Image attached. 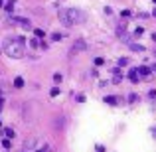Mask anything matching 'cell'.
<instances>
[{"instance_id":"8","label":"cell","mask_w":156,"mask_h":152,"mask_svg":"<svg viewBox=\"0 0 156 152\" xmlns=\"http://www.w3.org/2000/svg\"><path fill=\"white\" fill-rule=\"evenodd\" d=\"M130 50L133 51H144V46H140V44H130Z\"/></svg>"},{"instance_id":"23","label":"cell","mask_w":156,"mask_h":152,"mask_svg":"<svg viewBox=\"0 0 156 152\" xmlns=\"http://www.w3.org/2000/svg\"><path fill=\"white\" fill-rule=\"evenodd\" d=\"M38 152H48V150H46V148H44V150H38Z\"/></svg>"},{"instance_id":"12","label":"cell","mask_w":156,"mask_h":152,"mask_svg":"<svg viewBox=\"0 0 156 152\" xmlns=\"http://www.w3.org/2000/svg\"><path fill=\"white\" fill-rule=\"evenodd\" d=\"M2 133L6 134V138H14V130H12V129H4Z\"/></svg>"},{"instance_id":"16","label":"cell","mask_w":156,"mask_h":152,"mask_svg":"<svg viewBox=\"0 0 156 152\" xmlns=\"http://www.w3.org/2000/svg\"><path fill=\"white\" fill-rule=\"evenodd\" d=\"M129 63V59H126V57H122V59H119V65H126Z\"/></svg>"},{"instance_id":"2","label":"cell","mask_w":156,"mask_h":152,"mask_svg":"<svg viewBox=\"0 0 156 152\" xmlns=\"http://www.w3.org/2000/svg\"><path fill=\"white\" fill-rule=\"evenodd\" d=\"M4 53L12 59H20L26 53V48H24V38H10L4 42Z\"/></svg>"},{"instance_id":"11","label":"cell","mask_w":156,"mask_h":152,"mask_svg":"<svg viewBox=\"0 0 156 152\" xmlns=\"http://www.w3.org/2000/svg\"><path fill=\"white\" fill-rule=\"evenodd\" d=\"M14 4H16V0H8V2H6V10L12 12V10H14Z\"/></svg>"},{"instance_id":"13","label":"cell","mask_w":156,"mask_h":152,"mask_svg":"<svg viewBox=\"0 0 156 152\" xmlns=\"http://www.w3.org/2000/svg\"><path fill=\"white\" fill-rule=\"evenodd\" d=\"M129 101L130 103H136L138 101V95H136V93H130V95H129Z\"/></svg>"},{"instance_id":"21","label":"cell","mask_w":156,"mask_h":152,"mask_svg":"<svg viewBox=\"0 0 156 152\" xmlns=\"http://www.w3.org/2000/svg\"><path fill=\"white\" fill-rule=\"evenodd\" d=\"M2 107H4V99H0V111H2Z\"/></svg>"},{"instance_id":"7","label":"cell","mask_w":156,"mask_h":152,"mask_svg":"<svg viewBox=\"0 0 156 152\" xmlns=\"http://www.w3.org/2000/svg\"><path fill=\"white\" fill-rule=\"evenodd\" d=\"M119 101H121L119 97H105V103H109V105H117Z\"/></svg>"},{"instance_id":"10","label":"cell","mask_w":156,"mask_h":152,"mask_svg":"<svg viewBox=\"0 0 156 152\" xmlns=\"http://www.w3.org/2000/svg\"><path fill=\"white\" fill-rule=\"evenodd\" d=\"M14 87H24V79H22V77H16V79H14Z\"/></svg>"},{"instance_id":"1","label":"cell","mask_w":156,"mask_h":152,"mask_svg":"<svg viewBox=\"0 0 156 152\" xmlns=\"http://www.w3.org/2000/svg\"><path fill=\"white\" fill-rule=\"evenodd\" d=\"M57 16L63 26H75V24H83L87 20V14L79 8H63V10H59Z\"/></svg>"},{"instance_id":"15","label":"cell","mask_w":156,"mask_h":152,"mask_svg":"<svg viewBox=\"0 0 156 152\" xmlns=\"http://www.w3.org/2000/svg\"><path fill=\"white\" fill-rule=\"evenodd\" d=\"M148 97H150V99H156V91H154V89H150V91H148Z\"/></svg>"},{"instance_id":"14","label":"cell","mask_w":156,"mask_h":152,"mask_svg":"<svg viewBox=\"0 0 156 152\" xmlns=\"http://www.w3.org/2000/svg\"><path fill=\"white\" fill-rule=\"evenodd\" d=\"M50 95H51V97H55V95H59V89H57V87H53V89H51V91H50Z\"/></svg>"},{"instance_id":"4","label":"cell","mask_w":156,"mask_h":152,"mask_svg":"<svg viewBox=\"0 0 156 152\" xmlns=\"http://www.w3.org/2000/svg\"><path fill=\"white\" fill-rule=\"evenodd\" d=\"M12 22H14V24H20L24 30H30V28H32L30 20H26V18H12Z\"/></svg>"},{"instance_id":"18","label":"cell","mask_w":156,"mask_h":152,"mask_svg":"<svg viewBox=\"0 0 156 152\" xmlns=\"http://www.w3.org/2000/svg\"><path fill=\"white\" fill-rule=\"evenodd\" d=\"M36 36H38V38H44V30H40V28H38V30H36Z\"/></svg>"},{"instance_id":"20","label":"cell","mask_w":156,"mask_h":152,"mask_svg":"<svg viewBox=\"0 0 156 152\" xmlns=\"http://www.w3.org/2000/svg\"><path fill=\"white\" fill-rule=\"evenodd\" d=\"M53 79H55V83H59V81H61V75H59V73H55V75H53Z\"/></svg>"},{"instance_id":"17","label":"cell","mask_w":156,"mask_h":152,"mask_svg":"<svg viewBox=\"0 0 156 152\" xmlns=\"http://www.w3.org/2000/svg\"><path fill=\"white\" fill-rule=\"evenodd\" d=\"M2 146H4V148H10V140H8V138H6V140H2Z\"/></svg>"},{"instance_id":"5","label":"cell","mask_w":156,"mask_h":152,"mask_svg":"<svg viewBox=\"0 0 156 152\" xmlns=\"http://www.w3.org/2000/svg\"><path fill=\"white\" fill-rule=\"evenodd\" d=\"M129 79L133 81V83H138V79H140V75H138V71H136V69H133V71L129 73Z\"/></svg>"},{"instance_id":"19","label":"cell","mask_w":156,"mask_h":152,"mask_svg":"<svg viewBox=\"0 0 156 152\" xmlns=\"http://www.w3.org/2000/svg\"><path fill=\"white\" fill-rule=\"evenodd\" d=\"M30 44H32V48H38V46H40V42H38V40H32Z\"/></svg>"},{"instance_id":"3","label":"cell","mask_w":156,"mask_h":152,"mask_svg":"<svg viewBox=\"0 0 156 152\" xmlns=\"http://www.w3.org/2000/svg\"><path fill=\"white\" fill-rule=\"evenodd\" d=\"M85 50H87V44H85L83 40H77V42L71 46V53H73V55L79 53V51H85Z\"/></svg>"},{"instance_id":"24","label":"cell","mask_w":156,"mask_h":152,"mask_svg":"<svg viewBox=\"0 0 156 152\" xmlns=\"http://www.w3.org/2000/svg\"><path fill=\"white\" fill-rule=\"evenodd\" d=\"M2 4H4V0H0V6H2Z\"/></svg>"},{"instance_id":"9","label":"cell","mask_w":156,"mask_h":152,"mask_svg":"<svg viewBox=\"0 0 156 152\" xmlns=\"http://www.w3.org/2000/svg\"><path fill=\"white\" fill-rule=\"evenodd\" d=\"M51 40H53V42H61V40H63V34L55 32V34H51Z\"/></svg>"},{"instance_id":"6","label":"cell","mask_w":156,"mask_h":152,"mask_svg":"<svg viewBox=\"0 0 156 152\" xmlns=\"http://www.w3.org/2000/svg\"><path fill=\"white\" fill-rule=\"evenodd\" d=\"M148 73H150V67H146V65L138 67V75H148Z\"/></svg>"},{"instance_id":"22","label":"cell","mask_w":156,"mask_h":152,"mask_svg":"<svg viewBox=\"0 0 156 152\" xmlns=\"http://www.w3.org/2000/svg\"><path fill=\"white\" fill-rule=\"evenodd\" d=\"M150 133H152V136L156 138V129H152V130H150Z\"/></svg>"}]
</instances>
